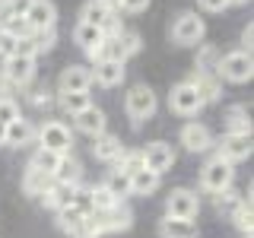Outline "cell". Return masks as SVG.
I'll return each instance as SVG.
<instances>
[{"label": "cell", "mask_w": 254, "mask_h": 238, "mask_svg": "<svg viewBox=\"0 0 254 238\" xmlns=\"http://www.w3.org/2000/svg\"><path fill=\"white\" fill-rule=\"evenodd\" d=\"M222 124H226V133H235V137H251V118L245 105H232L222 115Z\"/></svg>", "instance_id": "obj_25"}, {"label": "cell", "mask_w": 254, "mask_h": 238, "mask_svg": "<svg viewBox=\"0 0 254 238\" xmlns=\"http://www.w3.org/2000/svg\"><path fill=\"white\" fill-rule=\"evenodd\" d=\"M175 165V149L162 140H153L146 149H143V169L156 172V175H165Z\"/></svg>", "instance_id": "obj_10"}, {"label": "cell", "mask_w": 254, "mask_h": 238, "mask_svg": "<svg viewBox=\"0 0 254 238\" xmlns=\"http://www.w3.org/2000/svg\"><path fill=\"white\" fill-rule=\"evenodd\" d=\"M118 10H108L102 0H86L83 3V10H79V22H86V26H95V29H102L105 22L115 16Z\"/></svg>", "instance_id": "obj_26"}, {"label": "cell", "mask_w": 254, "mask_h": 238, "mask_svg": "<svg viewBox=\"0 0 254 238\" xmlns=\"http://www.w3.org/2000/svg\"><path fill=\"white\" fill-rule=\"evenodd\" d=\"M51 181H54V184H73V187H79V184H83V162H79L73 153L64 156L61 165H58V172L51 175Z\"/></svg>", "instance_id": "obj_22"}, {"label": "cell", "mask_w": 254, "mask_h": 238, "mask_svg": "<svg viewBox=\"0 0 254 238\" xmlns=\"http://www.w3.org/2000/svg\"><path fill=\"white\" fill-rule=\"evenodd\" d=\"M51 184H54V181L48 178V175H42V172L32 169V165H26V172H22V194H29V197H42Z\"/></svg>", "instance_id": "obj_30"}, {"label": "cell", "mask_w": 254, "mask_h": 238, "mask_svg": "<svg viewBox=\"0 0 254 238\" xmlns=\"http://www.w3.org/2000/svg\"><path fill=\"white\" fill-rule=\"evenodd\" d=\"M216 76L229 79V83H248L254 76V60L251 54H245L242 48L238 51H229L219 58V67H216Z\"/></svg>", "instance_id": "obj_4"}, {"label": "cell", "mask_w": 254, "mask_h": 238, "mask_svg": "<svg viewBox=\"0 0 254 238\" xmlns=\"http://www.w3.org/2000/svg\"><path fill=\"white\" fill-rule=\"evenodd\" d=\"M32 140H35V127H32L29 118H16L13 124L3 127V146H10V149H22Z\"/></svg>", "instance_id": "obj_19"}, {"label": "cell", "mask_w": 254, "mask_h": 238, "mask_svg": "<svg viewBox=\"0 0 254 238\" xmlns=\"http://www.w3.org/2000/svg\"><path fill=\"white\" fill-rule=\"evenodd\" d=\"M232 181H235V165L232 162H226V159H219V156L206 159V165L200 169V187L206 194H219V190L232 187Z\"/></svg>", "instance_id": "obj_3"}, {"label": "cell", "mask_w": 254, "mask_h": 238, "mask_svg": "<svg viewBox=\"0 0 254 238\" xmlns=\"http://www.w3.org/2000/svg\"><path fill=\"white\" fill-rule=\"evenodd\" d=\"M140 35L130 29H121L118 35L105 38V45H102V60H121L127 63V58H133V54L140 51Z\"/></svg>", "instance_id": "obj_7"}, {"label": "cell", "mask_w": 254, "mask_h": 238, "mask_svg": "<svg viewBox=\"0 0 254 238\" xmlns=\"http://www.w3.org/2000/svg\"><path fill=\"white\" fill-rule=\"evenodd\" d=\"M124 149H127V146L115 137V133H108V130L99 133V137H95V143H92V156L99 159V162H111V165L118 162V156H121Z\"/></svg>", "instance_id": "obj_21"}, {"label": "cell", "mask_w": 254, "mask_h": 238, "mask_svg": "<svg viewBox=\"0 0 254 238\" xmlns=\"http://www.w3.org/2000/svg\"><path fill=\"white\" fill-rule=\"evenodd\" d=\"M242 203H245V197L238 194V190H232V187L213 194V206H216V213H226V216H232V213H235Z\"/></svg>", "instance_id": "obj_32"}, {"label": "cell", "mask_w": 254, "mask_h": 238, "mask_svg": "<svg viewBox=\"0 0 254 238\" xmlns=\"http://www.w3.org/2000/svg\"><path fill=\"white\" fill-rule=\"evenodd\" d=\"M95 219H99V226H102V235H108V232H127V229L133 226V213H130V206H127V203H115L105 213H95Z\"/></svg>", "instance_id": "obj_14"}, {"label": "cell", "mask_w": 254, "mask_h": 238, "mask_svg": "<svg viewBox=\"0 0 254 238\" xmlns=\"http://www.w3.org/2000/svg\"><path fill=\"white\" fill-rule=\"evenodd\" d=\"M159 181H162V175H156V172H149V169L133 172L130 175V197L133 194H137V197H149L159 187Z\"/></svg>", "instance_id": "obj_28"}, {"label": "cell", "mask_w": 254, "mask_h": 238, "mask_svg": "<svg viewBox=\"0 0 254 238\" xmlns=\"http://www.w3.org/2000/svg\"><path fill=\"white\" fill-rule=\"evenodd\" d=\"M0 32H6V35H13L16 42H22V38H29L32 35V29H29V22H26V16H13L10 22H6Z\"/></svg>", "instance_id": "obj_39"}, {"label": "cell", "mask_w": 254, "mask_h": 238, "mask_svg": "<svg viewBox=\"0 0 254 238\" xmlns=\"http://www.w3.org/2000/svg\"><path fill=\"white\" fill-rule=\"evenodd\" d=\"M206 102L200 99V92L194 89V86L188 83V79H181L178 86H172V92H169V108L175 111V115H181V118H194V115H200Z\"/></svg>", "instance_id": "obj_6"}, {"label": "cell", "mask_w": 254, "mask_h": 238, "mask_svg": "<svg viewBox=\"0 0 254 238\" xmlns=\"http://www.w3.org/2000/svg\"><path fill=\"white\" fill-rule=\"evenodd\" d=\"M35 137H38V149H48V153L70 156V149H73V133H70V127L64 124L61 118L45 121V124L35 130Z\"/></svg>", "instance_id": "obj_1"}, {"label": "cell", "mask_w": 254, "mask_h": 238, "mask_svg": "<svg viewBox=\"0 0 254 238\" xmlns=\"http://www.w3.org/2000/svg\"><path fill=\"white\" fill-rule=\"evenodd\" d=\"M32 42H35L38 54H42V51H51L54 42H58V26H54V29H42V32H32Z\"/></svg>", "instance_id": "obj_40"}, {"label": "cell", "mask_w": 254, "mask_h": 238, "mask_svg": "<svg viewBox=\"0 0 254 238\" xmlns=\"http://www.w3.org/2000/svg\"><path fill=\"white\" fill-rule=\"evenodd\" d=\"M29 3H32V0H10V6H13V16H26Z\"/></svg>", "instance_id": "obj_47"}, {"label": "cell", "mask_w": 254, "mask_h": 238, "mask_svg": "<svg viewBox=\"0 0 254 238\" xmlns=\"http://www.w3.org/2000/svg\"><path fill=\"white\" fill-rule=\"evenodd\" d=\"M16 118H22L19 115V102H16L13 95H0V127L13 124Z\"/></svg>", "instance_id": "obj_38"}, {"label": "cell", "mask_w": 254, "mask_h": 238, "mask_svg": "<svg viewBox=\"0 0 254 238\" xmlns=\"http://www.w3.org/2000/svg\"><path fill=\"white\" fill-rule=\"evenodd\" d=\"M61 159H64V156H58V153H48V149H35V156L29 159V165H32L35 172H42V175H48V178H51V175L58 172Z\"/></svg>", "instance_id": "obj_33"}, {"label": "cell", "mask_w": 254, "mask_h": 238, "mask_svg": "<svg viewBox=\"0 0 254 238\" xmlns=\"http://www.w3.org/2000/svg\"><path fill=\"white\" fill-rule=\"evenodd\" d=\"M26 22L32 32H42V29H54L58 26V6L51 0H32L29 10H26Z\"/></svg>", "instance_id": "obj_15"}, {"label": "cell", "mask_w": 254, "mask_h": 238, "mask_svg": "<svg viewBox=\"0 0 254 238\" xmlns=\"http://www.w3.org/2000/svg\"><path fill=\"white\" fill-rule=\"evenodd\" d=\"M115 169H118V172H124V175L140 172V169H143V149H124V153L118 156Z\"/></svg>", "instance_id": "obj_36"}, {"label": "cell", "mask_w": 254, "mask_h": 238, "mask_svg": "<svg viewBox=\"0 0 254 238\" xmlns=\"http://www.w3.org/2000/svg\"><path fill=\"white\" fill-rule=\"evenodd\" d=\"M216 146V156L219 159H226V162H245V159L251 156V137H235V133H222V140L219 143H213Z\"/></svg>", "instance_id": "obj_11"}, {"label": "cell", "mask_w": 254, "mask_h": 238, "mask_svg": "<svg viewBox=\"0 0 254 238\" xmlns=\"http://www.w3.org/2000/svg\"><path fill=\"white\" fill-rule=\"evenodd\" d=\"M232 3H248V0H229V6H232Z\"/></svg>", "instance_id": "obj_49"}, {"label": "cell", "mask_w": 254, "mask_h": 238, "mask_svg": "<svg viewBox=\"0 0 254 238\" xmlns=\"http://www.w3.org/2000/svg\"><path fill=\"white\" fill-rule=\"evenodd\" d=\"M89 86H92V73L83 63H70L58 76V92H89Z\"/></svg>", "instance_id": "obj_12"}, {"label": "cell", "mask_w": 254, "mask_h": 238, "mask_svg": "<svg viewBox=\"0 0 254 238\" xmlns=\"http://www.w3.org/2000/svg\"><path fill=\"white\" fill-rule=\"evenodd\" d=\"M251 38H254V26H251V22H248V29L242 32V45H245L242 51H245V54H251Z\"/></svg>", "instance_id": "obj_46"}, {"label": "cell", "mask_w": 254, "mask_h": 238, "mask_svg": "<svg viewBox=\"0 0 254 238\" xmlns=\"http://www.w3.org/2000/svg\"><path fill=\"white\" fill-rule=\"evenodd\" d=\"M156 232H159V238H197V222L165 216V219H159Z\"/></svg>", "instance_id": "obj_23"}, {"label": "cell", "mask_w": 254, "mask_h": 238, "mask_svg": "<svg viewBox=\"0 0 254 238\" xmlns=\"http://www.w3.org/2000/svg\"><path fill=\"white\" fill-rule=\"evenodd\" d=\"M29 99H32V105H38V108H48L54 102V92L48 89V86H38V89H32L29 92Z\"/></svg>", "instance_id": "obj_41"}, {"label": "cell", "mask_w": 254, "mask_h": 238, "mask_svg": "<svg viewBox=\"0 0 254 238\" xmlns=\"http://www.w3.org/2000/svg\"><path fill=\"white\" fill-rule=\"evenodd\" d=\"M76 197H79V187H73V184H51L38 200L45 206H51L54 213H61L67 206H76Z\"/></svg>", "instance_id": "obj_18"}, {"label": "cell", "mask_w": 254, "mask_h": 238, "mask_svg": "<svg viewBox=\"0 0 254 238\" xmlns=\"http://www.w3.org/2000/svg\"><path fill=\"white\" fill-rule=\"evenodd\" d=\"M200 213V194L190 187H175L165 197V216L172 219H194Z\"/></svg>", "instance_id": "obj_8"}, {"label": "cell", "mask_w": 254, "mask_h": 238, "mask_svg": "<svg viewBox=\"0 0 254 238\" xmlns=\"http://www.w3.org/2000/svg\"><path fill=\"white\" fill-rule=\"evenodd\" d=\"M16 54V38L13 35H6V32H0V58H13Z\"/></svg>", "instance_id": "obj_42"}, {"label": "cell", "mask_w": 254, "mask_h": 238, "mask_svg": "<svg viewBox=\"0 0 254 238\" xmlns=\"http://www.w3.org/2000/svg\"><path fill=\"white\" fill-rule=\"evenodd\" d=\"M232 222H235V229L242 232L245 238H251V232H254V216H251V194L245 197V203L238 206V210L232 213Z\"/></svg>", "instance_id": "obj_34"}, {"label": "cell", "mask_w": 254, "mask_h": 238, "mask_svg": "<svg viewBox=\"0 0 254 238\" xmlns=\"http://www.w3.org/2000/svg\"><path fill=\"white\" fill-rule=\"evenodd\" d=\"M73 42L83 48V51L89 54L92 60H102V45H105V35H102V29L86 26V22H76V26H73Z\"/></svg>", "instance_id": "obj_17"}, {"label": "cell", "mask_w": 254, "mask_h": 238, "mask_svg": "<svg viewBox=\"0 0 254 238\" xmlns=\"http://www.w3.org/2000/svg\"><path fill=\"white\" fill-rule=\"evenodd\" d=\"M156 108H159V99H156V92L149 89V86H133L130 92L124 95V111H127V118L133 121V127H140L143 121H149V118L156 115Z\"/></svg>", "instance_id": "obj_2"}, {"label": "cell", "mask_w": 254, "mask_h": 238, "mask_svg": "<svg viewBox=\"0 0 254 238\" xmlns=\"http://www.w3.org/2000/svg\"><path fill=\"white\" fill-rule=\"evenodd\" d=\"M203 32H206V26H203V19L197 16L194 10H185V13H178L175 16V22H172V42L175 45H200L203 42Z\"/></svg>", "instance_id": "obj_5"}, {"label": "cell", "mask_w": 254, "mask_h": 238, "mask_svg": "<svg viewBox=\"0 0 254 238\" xmlns=\"http://www.w3.org/2000/svg\"><path fill=\"white\" fill-rule=\"evenodd\" d=\"M102 3H105L108 10H121V0H102Z\"/></svg>", "instance_id": "obj_48"}, {"label": "cell", "mask_w": 254, "mask_h": 238, "mask_svg": "<svg viewBox=\"0 0 254 238\" xmlns=\"http://www.w3.org/2000/svg\"><path fill=\"white\" fill-rule=\"evenodd\" d=\"M67 238H102V226H99V219H95V213L89 210L83 216V222H79V229L76 232H70Z\"/></svg>", "instance_id": "obj_37"}, {"label": "cell", "mask_w": 254, "mask_h": 238, "mask_svg": "<svg viewBox=\"0 0 254 238\" xmlns=\"http://www.w3.org/2000/svg\"><path fill=\"white\" fill-rule=\"evenodd\" d=\"M219 48L216 45H197V63L194 67L200 70V73H216V67H219Z\"/></svg>", "instance_id": "obj_31"}, {"label": "cell", "mask_w": 254, "mask_h": 238, "mask_svg": "<svg viewBox=\"0 0 254 238\" xmlns=\"http://www.w3.org/2000/svg\"><path fill=\"white\" fill-rule=\"evenodd\" d=\"M0 73H3V79L10 86H29L32 76H35V58H19V54H13V58L3 60Z\"/></svg>", "instance_id": "obj_9"}, {"label": "cell", "mask_w": 254, "mask_h": 238, "mask_svg": "<svg viewBox=\"0 0 254 238\" xmlns=\"http://www.w3.org/2000/svg\"><path fill=\"white\" fill-rule=\"evenodd\" d=\"M58 105H61L64 115L76 118L79 111H86L92 105V95L89 92H58Z\"/></svg>", "instance_id": "obj_29"}, {"label": "cell", "mask_w": 254, "mask_h": 238, "mask_svg": "<svg viewBox=\"0 0 254 238\" xmlns=\"http://www.w3.org/2000/svg\"><path fill=\"white\" fill-rule=\"evenodd\" d=\"M73 124H76V130L79 133H86V137H99V133H105V127H108V118H105V111L102 108H95L89 105L86 111H79V115L73 118Z\"/></svg>", "instance_id": "obj_20"}, {"label": "cell", "mask_w": 254, "mask_h": 238, "mask_svg": "<svg viewBox=\"0 0 254 238\" xmlns=\"http://www.w3.org/2000/svg\"><path fill=\"white\" fill-rule=\"evenodd\" d=\"M146 6H149V0H121V10H118V13H143V10H146Z\"/></svg>", "instance_id": "obj_43"}, {"label": "cell", "mask_w": 254, "mask_h": 238, "mask_svg": "<svg viewBox=\"0 0 254 238\" xmlns=\"http://www.w3.org/2000/svg\"><path fill=\"white\" fill-rule=\"evenodd\" d=\"M102 187L108 190L111 197H115L118 203H124L127 197H130V175H124V172H118V169H111L105 178H102Z\"/></svg>", "instance_id": "obj_27"}, {"label": "cell", "mask_w": 254, "mask_h": 238, "mask_svg": "<svg viewBox=\"0 0 254 238\" xmlns=\"http://www.w3.org/2000/svg\"><path fill=\"white\" fill-rule=\"evenodd\" d=\"M188 83L200 92V99L206 102V105H210V102H216L219 95H222V86H219V76L216 73H200V70H194V73L188 76Z\"/></svg>", "instance_id": "obj_24"}, {"label": "cell", "mask_w": 254, "mask_h": 238, "mask_svg": "<svg viewBox=\"0 0 254 238\" xmlns=\"http://www.w3.org/2000/svg\"><path fill=\"white\" fill-rule=\"evenodd\" d=\"M89 73H92V83L95 86H102V89H115V86L124 83L127 67H124L121 60H95V67L89 70Z\"/></svg>", "instance_id": "obj_16"}, {"label": "cell", "mask_w": 254, "mask_h": 238, "mask_svg": "<svg viewBox=\"0 0 254 238\" xmlns=\"http://www.w3.org/2000/svg\"><path fill=\"white\" fill-rule=\"evenodd\" d=\"M197 6H200L203 13H222L229 6V0H197Z\"/></svg>", "instance_id": "obj_44"}, {"label": "cell", "mask_w": 254, "mask_h": 238, "mask_svg": "<svg viewBox=\"0 0 254 238\" xmlns=\"http://www.w3.org/2000/svg\"><path fill=\"white\" fill-rule=\"evenodd\" d=\"M181 143H185L188 153H206V149H213V133L210 127L200 124V121H188L185 127H181Z\"/></svg>", "instance_id": "obj_13"}, {"label": "cell", "mask_w": 254, "mask_h": 238, "mask_svg": "<svg viewBox=\"0 0 254 238\" xmlns=\"http://www.w3.org/2000/svg\"><path fill=\"white\" fill-rule=\"evenodd\" d=\"M83 216H86V213L79 210V206H67V210H61V213H58V229H61L64 235L76 232L79 222H83Z\"/></svg>", "instance_id": "obj_35"}, {"label": "cell", "mask_w": 254, "mask_h": 238, "mask_svg": "<svg viewBox=\"0 0 254 238\" xmlns=\"http://www.w3.org/2000/svg\"><path fill=\"white\" fill-rule=\"evenodd\" d=\"M10 19H13V6H10V0H0V29H3Z\"/></svg>", "instance_id": "obj_45"}]
</instances>
